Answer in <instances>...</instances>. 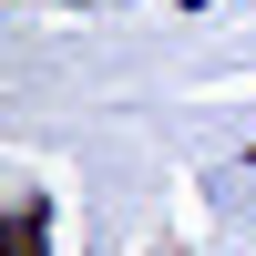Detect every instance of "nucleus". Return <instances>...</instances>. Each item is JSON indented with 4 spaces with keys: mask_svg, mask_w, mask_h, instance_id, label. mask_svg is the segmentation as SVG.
<instances>
[{
    "mask_svg": "<svg viewBox=\"0 0 256 256\" xmlns=\"http://www.w3.org/2000/svg\"><path fill=\"white\" fill-rule=\"evenodd\" d=\"M41 236H52V216L20 195V205H10V256H41Z\"/></svg>",
    "mask_w": 256,
    "mask_h": 256,
    "instance_id": "nucleus-1",
    "label": "nucleus"
}]
</instances>
